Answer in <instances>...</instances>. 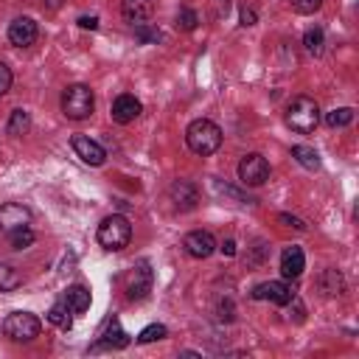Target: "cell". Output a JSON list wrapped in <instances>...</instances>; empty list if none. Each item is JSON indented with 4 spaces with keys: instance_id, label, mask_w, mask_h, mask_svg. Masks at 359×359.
<instances>
[{
    "instance_id": "6da1fadb",
    "label": "cell",
    "mask_w": 359,
    "mask_h": 359,
    "mask_svg": "<svg viewBox=\"0 0 359 359\" xmlns=\"http://www.w3.org/2000/svg\"><path fill=\"white\" fill-rule=\"evenodd\" d=\"M185 143H188V149L194 154L208 157V154L219 151V146H222V129L213 121H208V118H196L185 129Z\"/></svg>"
},
{
    "instance_id": "7a4b0ae2",
    "label": "cell",
    "mask_w": 359,
    "mask_h": 359,
    "mask_svg": "<svg viewBox=\"0 0 359 359\" xmlns=\"http://www.w3.org/2000/svg\"><path fill=\"white\" fill-rule=\"evenodd\" d=\"M286 123H289L294 132H300V135L314 132L317 123H320V107H317V101L309 98V95L292 98L289 107H286Z\"/></svg>"
},
{
    "instance_id": "3957f363",
    "label": "cell",
    "mask_w": 359,
    "mask_h": 359,
    "mask_svg": "<svg viewBox=\"0 0 359 359\" xmlns=\"http://www.w3.org/2000/svg\"><path fill=\"white\" fill-rule=\"evenodd\" d=\"M93 109H95V95L87 84H70L62 93V112L70 121H84L93 115Z\"/></svg>"
},
{
    "instance_id": "277c9868",
    "label": "cell",
    "mask_w": 359,
    "mask_h": 359,
    "mask_svg": "<svg viewBox=\"0 0 359 359\" xmlns=\"http://www.w3.org/2000/svg\"><path fill=\"white\" fill-rule=\"evenodd\" d=\"M129 238H132V224L121 213H112V216H107L98 224V244L104 250H112V252L115 250H123L129 244Z\"/></svg>"
},
{
    "instance_id": "5b68a950",
    "label": "cell",
    "mask_w": 359,
    "mask_h": 359,
    "mask_svg": "<svg viewBox=\"0 0 359 359\" xmlns=\"http://www.w3.org/2000/svg\"><path fill=\"white\" fill-rule=\"evenodd\" d=\"M39 328L42 323L31 314V311H11L6 320H3V334L14 342H31L39 337Z\"/></svg>"
},
{
    "instance_id": "8992f818",
    "label": "cell",
    "mask_w": 359,
    "mask_h": 359,
    "mask_svg": "<svg viewBox=\"0 0 359 359\" xmlns=\"http://www.w3.org/2000/svg\"><path fill=\"white\" fill-rule=\"evenodd\" d=\"M238 180L250 188H258L269 180V163L261 157V154H244L241 163H238Z\"/></svg>"
},
{
    "instance_id": "52a82bcc",
    "label": "cell",
    "mask_w": 359,
    "mask_h": 359,
    "mask_svg": "<svg viewBox=\"0 0 359 359\" xmlns=\"http://www.w3.org/2000/svg\"><path fill=\"white\" fill-rule=\"evenodd\" d=\"M151 280H154V272H151L149 261H140V264L132 266V272H129L126 297H129V300H143V297L151 292Z\"/></svg>"
},
{
    "instance_id": "ba28073f",
    "label": "cell",
    "mask_w": 359,
    "mask_h": 359,
    "mask_svg": "<svg viewBox=\"0 0 359 359\" xmlns=\"http://www.w3.org/2000/svg\"><path fill=\"white\" fill-rule=\"evenodd\" d=\"M252 297H255V300H269V303H275V306H289V303L294 300V292H292V286L283 283V280H266V283H258V286L252 289Z\"/></svg>"
},
{
    "instance_id": "9c48e42d",
    "label": "cell",
    "mask_w": 359,
    "mask_h": 359,
    "mask_svg": "<svg viewBox=\"0 0 359 359\" xmlns=\"http://www.w3.org/2000/svg\"><path fill=\"white\" fill-rule=\"evenodd\" d=\"M36 36H39V28H36V22L31 17H17V20L8 22V42L11 45L28 48V45L36 42Z\"/></svg>"
},
{
    "instance_id": "30bf717a",
    "label": "cell",
    "mask_w": 359,
    "mask_h": 359,
    "mask_svg": "<svg viewBox=\"0 0 359 359\" xmlns=\"http://www.w3.org/2000/svg\"><path fill=\"white\" fill-rule=\"evenodd\" d=\"M70 146H73L76 157H81L87 165H104V160H107L104 146L95 143V140H90L87 135H73L70 137Z\"/></svg>"
},
{
    "instance_id": "8fae6325",
    "label": "cell",
    "mask_w": 359,
    "mask_h": 359,
    "mask_svg": "<svg viewBox=\"0 0 359 359\" xmlns=\"http://www.w3.org/2000/svg\"><path fill=\"white\" fill-rule=\"evenodd\" d=\"M31 222V210L20 202H6L0 205V230L11 233V230H20V227H28Z\"/></svg>"
},
{
    "instance_id": "7c38bea8",
    "label": "cell",
    "mask_w": 359,
    "mask_h": 359,
    "mask_svg": "<svg viewBox=\"0 0 359 359\" xmlns=\"http://www.w3.org/2000/svg\"><path fill=\"white\" fill-rule=\"evenodd\" d=\"M182 247L191 258H208L213 255L216 250V238L208 233V230H191L185 238H182Z\"/></svg>"
},
{
    "instance_id": "4fadbf2b",
    "label": "cell",
    "mask_w": 359,
    "mask_h": 359,
    "mask_svg": "<svg viewBox=\"0 0 359 359\" xmlns=\"http://www.w3.org/2000/svg\"><path fill=\"white\" fill-rule=\"evenodd\" d=\"M140 112H143V104L129 93H123V95H118L112 101V121L115 123H132Z\"/></svg>"
},
{
    "instance_id": "5bb4252c",
    "label": "cell",
    "mask_w": 359,
    "mask_h": 359,
    "mask_svg": "<svg viewBox=\"0 0 359 359\" xmlns=\"http://www.w3.org/2000/svg\"><path fill=\"white\" fill-rule=\"evenodd\" d=\"M168 196H171V202H174L180 210H191V208L199 202V188H196L194 182H188V180H177V182L168 188Z\"/></svg>"
},
{
    "instance_id": "9a60e30c",
    "label": "cell",
    "mask_w": 359,
    "mask_h": 359,
    "mask_svg": "<svg viewBox=\"0 0 359 359\" xmlns=\"http://www.w3.org/2000/svg\"><path fill=\"white\" fill-rule=\"evenodd\" d=\"M121 14H123V20H129L132 25L146 22V20L154 14V0H123V3H121Z\"/></svg>"
},
{
    "instance_id": "2e32d148",
    "label": "cell",
    "mask_w": 359,
    "mask_h": 359,
    "mask_svg": "<svg viewBox=\"0 0 359 359\" xmlns=\"http://www.w3.org/2000/svg\"><path fill=\"white\" fill-rule=\"evenodd\" d=\"M303 266H306V255H303L300 247L292 244V247H286L280 252V272H283V278H300Z\"/></svg>"
},
{
    "instance_id": "e0dca14e",
    "label": "cell",
    "mask_w": 359,
    "mask_h": 359,
    "mask_svg": "<svg viewBox=\"0 0 359 359\" xmlns=\"http://www.w3.org/2000/svg\"><path fill=\"white\" fill-rule=\"evenodd\" d=\"M129 345V334L118 325V320H112L109 325H107V331H104V337L93 345V351H104V348H112V351H118V348H126Z\"/></svg>"
},
{
    "instance_id": "ac0fdd59",
    "label": "cell",
    "mask_w": 359,
    "mask_h": 359,
    "mask_svg": "<svg viewBox=\"0 0 359 359\" xmlns=\"http://www.w3.org/2000/svg\"><path fill=\"white\" fill-rule=\"evenodd\" d=\"M90 289H84V286H67V292H65V303H67V309L73 311V314H81V311H87L90 309Z\"/></svg>"
},
{
    "instance_id": "d6986e66",
    "label": "cell",
    "mask_w": 359,
    "mask_h": 359,
    "mask_svg": "<svg viewBox=\"0 0 359 359\" xmlns=\"http://www.w3.org/2000/svg\"><path fill=\"white\" fill-rule=\"evenodd\" d=\"M320 292L323 294H328V297H334V294H342V289H345V280H342V275L337 272V269H325L323 275H320Z\"/></svg>"
},
{
    "instance_id": "ffe728a7",
    "label": "cell",
    "mask_w": 359,
    "mask_h": 359,
    "mask_svg": "<svg viewBox=\"0 0 359 359\" xmlns=\"http://www.w3.org/2000/svg\"><path fill=\"white\" fill-rule=\"evenodd\" d=\"M20 286H22V272L17 266L0 261V292H14Z\"/></svg>"
},
{
    "instance_id": "44dd1931",
    "label": "cell",
    "mask_w": 359,
    "mask_h": 359,
    "mask_svg": "<svg viewBox=\"0 0 359 359\" xmlns=\"http://www.w3.org/2000/svg\"><path fill=\"white\" fill-rule=\"evenodd\" d=\"M48 323H53V325L62 328V331H67V328L73 325V317H70V309H67L65 300H59V303L50 306V311H48Z\"/></svg>"
},
{
    "instance_id": "7402d4cb",
    "label": "cell",
    "mask_w": 359,
    "mask_h": 359,
    "mask_svg": "<svg viewBox=\"0 0 359 359\" xmlns=\"http://www.w3.org/2000/svg\"><path fill=\"white\" fill-rule=\"evenodd\" d=\"M292 157H294L303 168H309V171L320 168V154H317L311 146H292Z\"/></svg>"
},
{
    "instance_id": "603a6c76",
    "label": "cell",
    "mask_w": 359,
    "mask_h": 359,
    "mask_svg": "<svg viewBox=\"0 0 359 359\" xmlns=\"http://www.w3.org/2000/svg\"><path fill=\"white\" fill-rule=\"evenodd\" d=\"M135 39H137L140 45H157V42L163 39V34H160V28H157V25L137 22V25H135Z\"/></svg>"
},
{
    "instance_id": "cb8c5ba5",
    "label": "cell",
    "mask_w": 359,
    "mask_h": 359,
    "mask_svg": "<svg viewBox=\"0 0 359 359\" xmlns=\"http://www.w3.org/2000/svg\"><path fill=\"white\" fill-rule=\"evenodd\" d=\"M28 129H31V115H28L25 109H14L11 118H8V135L20 137V135H25Z\"/></svg>"
},
{
    "instance_id": "d4e9b609",
    "label": "cell",
    "mask_w": 359,
    "mask_h": 359,
    "mask_svg": "<svg viewBox=\"0 0 359 359\" xmlns=\"http://www.w3.org/2000/svg\"><path fill=\"white\" fill-rule=\"evenodd\" d=\"M303 45H306V50H309L311 56H320V53H323V45H325L323 28H309V31L303 34Z\"/></svg>"
},
{
    "instance_id": "484cf974",
    "label": "cell",
    "mask_w": 359,
    "mask_h": 359,
    "mask_svg": "<svg viewBox=\"0 0 359 359\" xmlns=\"http://www.w3.org/2000/svg\"><path fill=\"white\" fill-rule=\"evenodd\" d=\"M351 121H353V109H351V107H339V109H331V112L325 115V123H328L331 129L348 126Z\"/></svg>"
},
{
    "instance_id": "4316f807",
    "label": "cell",
    "mask_w": 359,
    "mask_h": 359,
    "mask_svg": "<svg viewBox=\"0 0 359 359\" xmlns=\"http://www.w3.org/2000/svg\"><path fill=\"white\" fill-rule=\"evenodd\" d=\"M34 230L31 227H20V230H11L8 233V244L14 247V250H25V247H31L34 244Z\"/></svg>"
},
{
    "instance_id": "83f0119b",
    "label": "cell",
    "mask_w": 359,
    "mask_h": 359,
    "mask_svg": "<svg viewBox=\"0 0 359 359\" xmlns=\"http://www.w3.org/2000/svg\"><path fill=\"white\" fill-rule=\"evenodd\" d=\"M165 334H168V328H165V325H160V323H151V325H146V328L137 334V342H143V345H146V342L163 339Z\"/></svg>"
},
{
    "instance_id": "f1b7e54d",
    "label": "cell",
    "mask_w": 359,
    "mask_h": 359,
    "mask_svg": "<svg viewBox=\"0 0 359 359\" xmlns=\"http://www.w3.org/2000/svg\"><path fill=\"white\" fill-rule=\"evenodd\" d=\"M196 22H199V17H196L194 8H180V11H177V28H180V31H194Z\"/></svg>"
},
{
    "instance_id": "f546056e",
    "label": "cell",
    "mask_w": 359,
    "mask_h": 359,
    "mask_svg": "<svg viewBox=\"0 0 359 359\" xmlns=\"http://www.w3.org/2000/svg\"><path fill=\"white\" fill-rule=\"evenodd\" d=\"M289 6H292L297 14H314V11H320L323 0H289Z\"/></svg>"
},
{
    "instance_id": "4dcf8cb0",
    "label": "cell",
    "mask_w": 359,
    "mask_h": 359,
    "mask_svg": "<svg viewBox=\"0 0 359 359\" xmlns=\"http://www.w3.org/2000/svg\"><path fill=\"white\" fill-rule=\"evenodd\" d=\"M11 90V70L0 62V95H6Z\"/></svg>"
},
{
    "instance_id": "1f68e13d",
    "label": "cell",
    "mask_w": 359,
    "mask_h": 359,
    "mask_svg": "<svg viewBox=\"0 0 359 359\" xmlns=\"http://www.w3.org/2000/svg\"><path fill=\"white\" fill-rule=\"evenodd\" d=\"M278 222H283L286 227H294V230H306V224H303L297 216H289V213H280V216H278Z\"/></svg>"
},
{
    "instance_id": "d6a6232c",
    "label": "cell",
    "mask_w": 359,
    "mask_h": 359,
    "mask_svg": "<svg viewBox=\"0 0 359 359\" xmlns=\"http://www.w3.org/2000/svg\"><path fill=\"white\" fill-rule=\"evenodd\" d=\"M79 25L87 28V31H95V28H98V17H93V14L87 17V14H81V17H79Z\"/></svg>"
},
{
    "instance_id": "836d02e7",
    "label": "cell",
    "mask_w": 359,
    "mask_h": 359,
    "mask_svg": "<svg viewBox=\"0 0 359 359\" xmlns=\"http://www.w3.org/2000/svg\"><path fill=\"white\" fill-rule=\"evenodd\" d=\"M241 25H255V11L252 8H241Z\"/></svg>"
},
{
    "instance_id": "e575fe53",
    "label": "cell",
    "mask_w": 359,
    "mask_h": 359,
    "mask_svg": "<svg viewBox=\"0 0 359 359\" xmlns=\"http://www.w3.org/2000/svg\"><path fill=\"white\" fill-rule=\"evenodd\" d=\"M222 252H224V255H236V241H233V238L222 241Z\"/></svg>"
}]
</instances>
